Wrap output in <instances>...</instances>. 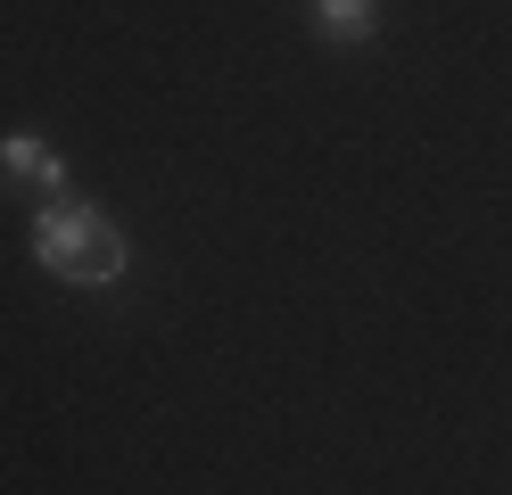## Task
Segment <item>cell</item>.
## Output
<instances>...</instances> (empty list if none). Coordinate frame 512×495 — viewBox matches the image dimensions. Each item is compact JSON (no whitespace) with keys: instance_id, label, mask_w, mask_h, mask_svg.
<instances>
[{"instance_id":"cell-1","label":"cell","mask_w":512,"mask_h":495,"mask_svg":"<svg viewBox=\"0 0 512 495\" xmlns=\"http://www.w3.org/2000/svg\"><path fill=\"white\" fill-rule=\"evenodd\" d=\"M34 264L75 289H108L124 281V264H133V248H124V231L100 215V207H75V198H50V207L34 215Z\"/></svg>"},{"instance_id":"cell-3","label":"cell","mask_w":512,"mask_h":495,"mask_svg":"<svg viewBox=\"0 0 512 495\" xmlns=\"http://www.w3.org/2000/svg\"><path fill=\"white\" fill-rule=\"evenodd\" d=\"M314 25H323L331 42H364L380 17H372V0H314Z\"/></svg>"},{"instance_id":"cell-2","label":"cell","mask_w":512,"mask_h":495,"mask_svg":"<svg viewBox=\"0 0 512 495\" xmlns=\"http://www.w3.org/2000/svg\"><path fill=\"white\" fill-rule=\"evenodd\" d=\"M0 174H9V182H34V190H58V182H67V165H58L50 141H34V132H9V141H0Z\"/></svg>"}]
</instances>
